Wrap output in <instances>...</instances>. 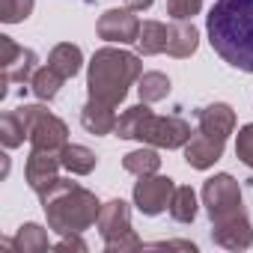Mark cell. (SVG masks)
Instances as JSON below:
<instances>
[{"instance_id": "obj_1", "label": "cell", "mask_w": 253, "mask_h": 253, "mask_svg": "<svg viewBox=\"0 0 253 253\" xmlns=\"http://www.w3.org/2000/svg\"><path fill=\"white\" fill-rule=\"evenodd\" d=\"M206 30L223 63L253 75V0H214Z\"/></svg>"}, {"instance_id": "obj_2", "label": "cell", "mask_w": 253, "mask_h": 253, "mask_svg": "<svg viewBox=\"0 0 253 253\" xmlns=\"http://www.w3.org/2000/svg\"><path fill=\"white\" fill-rule=\"evenodd\" d=\"M143 75L140 54L122 51V48H98L86 69V89L89 98L119 107L128 95V86L137 84Z\"/></svg>"}, {"instance_id": "obj_3", "label": "cell", "mask_w": 253, "mask_h": 253, "mask_svg": "<svg viewBox=\"0 0 253 253\" xmlns=\"http://www.w3.org/2000/svg\"><path fill=\"white\" fill-rule=\"evenodd\" d=\"M39 200H42V209L48 217V229H54L57 235H72V232L89 229L101 211L98 197L72 179H57L54 188L45 191Z\"/></svg>"}, {"instance_id": "obj_4", "label": "cell", "mask_w": 253, "mask_h": 253, "mask_svg": "<svg viewBox=\"0 0 253 253\" xmlns=\"http://www.w3.org/2000/svg\"><path fill=\"white\" fill-rule=\"evenodd\" d=\"M24 128H27V140L33 149H54L63 152L69 146V128L60 116H54L51 110H45L42 104H21L15 107Z\"/></svg>"}, {"instance_id": "obj_5", "label": "cell", "mask_w": 253, "mask_h": 253, "mask_svg": "<svg viewBox=\"0 0 253 253\" xmlns=\"http://www.w3.org/2000/svg\"><path fill=\"white\" fill-rule=\"evenodd\" d=\"M203 206H206L211 223H220V220H229V217L241 214L244 206H241L238 182L229 173H217V176L206 179V185H203Z\"/></svg>"}, {"instance_id": "obj_6", "label": "cell", "mask_w": 253, "mask_h": 253, "mask_svg": "<svg viewBox=\"0 0 253 253\" xmlns=\"http://www.w3.org/2000/svg\"><path fill=\"white\" fill-rule=\"evenodd\" d=\"M191 134H194L191 122H185L182 116H155L149 110L143 125H140V131H137V140L158 146V149H179L191 140Z\"/></svg>"}, {"instance_id": "obj_7", "label": "cell", "mask_w": 253, "mask_h": 253, "mask_svg": "<svg viewBox=\"0 0 253 253\" xmlns=\"http://www.w3.org/2000/svg\"><path fill=\"white\" fill-rule=\"evenodd\" d=\"M173 194H176V182L170 176H158V173L140 176V182L134 185V206H137V211L155 217L170 209Z\"/></svg>"}, {"instance_id": "obj_8", "label": "cell", "mask_w": 253, "mask_h": 253, "mask_svg": "<svg viewBox=\"0 0 253 253\" xmlns=\"http://www.w3.org/2000/svg\"><path fill=\"white\" fill-rule=\"evenodd\" d=\"M63 152L54 149H30L27 164H24V179L33 188V194H45L54 188V182L60 179V167H63Z\"/></svg>"}, {"instance_id": "obj_9", "label": "cell", "mask_w": 253, "mask_h": 253, "mask_svg": "<svg viewBox=\"0 0 253 253\" xmlns=\"http://www.w3.org/2000/svg\"><path fill=\"white\" fill-rule=\"evenodd\" d=\"M95 33L98 39L104 42H119V45H134L137 42V33H140V21L134 15V9H107L98 24H95Z\"/></svg>"}, {"instance_id": "obj_10", "label": "cell", "mask_w": 253, "mask_h": 253, "mask_svg": "<svg viewBox=\"0 0 253 253\" xmlns=\"http://www.w3.org/2000/svg\"><path fill=\"white\" fill-rule=\"evenodd\" d=\"M0 48H3V84H27L36 72V51L15 45L9 36H0Z\"/></svg>"}, {"instance_id": "obj_11", "label": "cell", "mask_w": 253, "mask_h": 253, "mask_svg": "<svg viewBox=\"0 0 253 253\" xmlns=\"http://www.w3.org/2000/svg\"><path fill=\"white\" fill-rule=\"evenodd\" d=\"M95 226H98V235L104 238V244H110V241H116L122 235H128L131 232V209H128V203H125V200L104 203L101 211H98Z\"/></svg>"}, {"instance_id": "obj_12", "label": "cell", "mask_w": 253, "mask_h": 253, "mask_svg": "<svg viewBox=\"0 0 253 253\" xmlns=\"http://www.w3.org/2000/svg\"><path fill=\"white\" fill-rule=\"evenodd\" d=\"M211 241L217 247H226V250H247L253 244V226H250L247 214L241 211L229 220L211 223Z\"/></svg>"}, {"instance_id": "obj_13", "label": "cell", "mask_w": 253, "mask_h": 253, "mask_svg": "<svg viewBox=\"0 0 253 253\" xmlns=\"http://www.w3.org/2000/svg\"><path fill=\"white\" fill-rule=\"evenodd\" d=\"M223 146H226L223 137H211V134L194 131L191 140L185 143V161H188L194 170H209V167H214V164L220 161Z\"/></svg>"}, {"instance_id": "obj_14", "label": "cell", "mask_w": 253, "mask_h": 253, "mask_svg": "<svg viewBox=\"0 0 253 253\" xmlns=\"http://www.w3.org/2000/svg\"><path fill=\"white\" fill-rule=\"evenodd\" d=\"M235 128V110L223 101H214V104H206L197 110V131L203 134H211V137H229Z\"/></svg>"}, {"instance_id": "obj_15", "label": "cell", "mask_w": 253, "mask_h": 253, "mask_svg": "<svg viewBox=\"0 0 253 253\" xmlns=\"http://www.w3.org/2000/svg\"><path fill=\"white\" fill-rule=\"evenodd\" d=\"M197 45H200V33H197V27L191 21L167 24V51L164 54H170L176 60H185V57H191L197 51Z\"/></svg>"}, {"instance_id": "obj_16", "label": "cell", "mask_w": 253, "mask_h": 253, "mask_svg": "<svg viewBox=\"0 0 253 253\" xmlns=\"http://www.w3.org/2000/svg\"><path fill=\"white\" fill-rule=\"evenodd\" d=\"M116 107H110V104H104V101H95V98H89L86 104H84V110H81V125L89 131V134H110V131H116V113H113Z\"/></svg>"}, {"instance_id": "obj_17", "label": "cell", "mask_w": 253, "mask_h": 253, "mask_svg": "<svg viewBox=\"0 0 253 253\" xmlns=\"http://www.w3.org/2000/svg\"><path fill=\"white\" fill-rule=\"evenodd\" d=\"M48 66L57 69V72L69 81V78H75V75L81 72V66H84V54H81L78 45H72V42H60V45L51 48V54H48Z\"/></svg>"}, {"instance_id": "obj_18", "label": "cell", "mask_w": 253, "mask_h": 253, "mask_svg": "<svg viewBox=\"0 0 253 253\" xmlns=\"http://www.w3.org/2000/svg\"><path fill=\"white\" fill-rule=\"evenodd\" d=\"M134 45H137L140 57L164 54V51H167V24H161V21H143Z\"/></svg>"}, {"instance_id": "obj_19", "label": "cell", "mask_w": 253, "mask_h": 253, "mask_svg": "<svg viewBox=\"0 0 253 253\" xmlns=\"http://www.w3.org/2000/svg\"><path fill=\"white\" fill-rule=\"evenodd\" d=\"M63 167L72 173V176H89L92 170H95V152L92 149H86V146H81V143H69L66 149H63Z\"/></svg>"}, {"instance_id": "obj_20", "label": "cell", "mask_w": 253, "mask_h": 253, "mask_svg": "<svg viewBox=\"0 0 253 253\" xmlns=\"http://www.w3.org/2000/svg\"><path fill=\"white\" fill-rule=\"evenodd\" d=\"M12 247L18 253H42V250L51 247V241H48V232L39 223H24V226H18L15 238H12Z\"/></svg>"}, {"instance_id": "obj_21", "label": "cell", "mask_w": 253, "mask_h": 253, "mask_svg": "<svg viewBox=\"0 0 253 253\" xmlns=\"http://www.w3.org/2000/svg\"><path fill=\"white\" fill-rule=\"evenodd\" d=\"M63 81H66V78H63L57 69L42 66V69H36V72H33V78H30V89H33V95H36V98L51 101V98H57V92H60Z\"/></svg>"}, {"instance_id": "obj_22", "label": "cell", "mask_w": 253, "mask_h": 253, "mask_svg": "<svg viewBox=\"0 0 253 253\" xmlns=\"http://www.w3.org/2000/svg\"><path fill=\"white\" fill-rule=\"evenodd\" d=\"M122 167L140 179V176H152V173H158L161 158H158V152H155V149L140 146V149H131L128 155H122Z\"/></svg>"}, {"instance_id": "obj_23", "label": "cell", "mask_w": 253, "mask_h": 253, "mask_svg": "<svg viewBox=\"0 0 253 253\" xmlns=\"http://www.w3.org/2000/svg\"><path fill=\"white\" fill-rule=\"evenodd\" d=\"M137 92H140V101L155 104L170 95V78L164 72H143L137 81Z\"/></svg>"}, {"instance_id": "obj_24", "label": "cell", "mask_w": 253, "mask_h": 253, "mask_svg": "<svg viewBox=\"0 0 253 253\" xmlns=\"http://www.w3.org/2000/svg\"><path fill=\"white\" fill-rule=\"evenodd\" d=\"M146 113H149V104H146V101L131 104L128 110H122V116L116 119V131H113V134L122 137V140H137V131H140Z\"/></svg>"}, {"instance_id": "obj_25", "label": "cell", "mask_w": 253, "mask_h": 253, "mask_svg": "<svg viewBox=\"0 0 253 253\" xmlns=\"http://www.w3.org/2000/svg\"><path fill=\"white\" fill-rule=\"evenodd\" d=\"M167 211H170V217H173L176 223H191V220L197 217V194H194V188H191V185L176 188V194H173Z\"/></svg>"}, {"instance_id": "obj_26", "label": "cell", "mask_w": 253, "mask_h": 253, "mask_svg": "<svg viewBox=\"0 0 253 253\" xmlns=\"http://www.w3.org/2000/svg\"><path fill=\"white\" fill-rule=\"evenodd\" d=\"M0 140H3L6 149H18L27 140V128H24L18 110H6L0 116Z\"/></svg>"}, {"instance_id": "obj_27", "label": "cell", "mask_w": 253, "mask_h": 253, "mask_svg": "<svg viewBox=\"0 0 253 253\" xmlns=\"http://www.w3.org/2000/svg\"><path fill=\"white\" fill-rule=\"evenodd\" d=\"M36 0H0V21L6 24H21L24 18H30Z\"/></svg>"}, {"instance_id": "obj_28", "label": "cell", "mask_w": 253, "mask_h": 253, "mask_svg": "<svg viewBox=\"0 0 253 253\" xmlns=\"http://www.w3.org/2000/svg\"><path fill=\"white\" fill-rule=\"evenodd\" d=\"M203 9V0H167V15L173 21H191Z\"/></svg>"}, {"instance_id": "obj_29", "label": "cell", "mask_w": 253, "mask_h": 253, "mask_svg": "<svg viewBox=\"0 0 253 253\" xmlns=\"http://www.w3.org/2000/svg\"><path fill=\"white\" fill-rule=\"evenodd\" d=\"M235 155H238L241 164H247L253 170V122H247L244 128L238 131V137H235Z\"/></svg>"}, {"instance_id": "obj_30", "label": "cell", "mask_w": 253, "mask_h": 253, "mask_svg": "<svg viewBox=\"0 0 253 253\" xmlns=\"http://www.w3.org/2000/svg\"><path fill=\"white\" fill-rule=\"evenodd\" d=\"M104 247H107V253H134V250L143 247V241H140V235L131 229L128 235H122V238H116V241H110V244H104Z\"/></svg>"}, {"instance_id": "obj_31", "label": "cell", "mask_w": 253, "mask_h": 253, "mask_svg": "<svg viewBox=\"0 0 253 253\" xmlns=\"http://www.w3.org/2000/svg\"><path fill=\"white\" fill-rule=\"evenodd\" d=\"M57 250H78V253H84L86 250V241L81 238V232H72V235H63L57 241Z\"/></svg>"}, {"instance_id": "obj_32", "label": "cell", "mask_w": 253, "mask_h": 253, "mask_svg": "<svg viewBox=\"0 0 253 253\" xmlns=\"http://www.w3.org/2000/svg\"><path fill=\"white\" fill-rule=\"evenodd\" d=\"M146 247H152V250H158V247H167V250H197V244H191V241H155V244H146Z\"/></svg>"}, {"instance_id": "obj_33", "label": "cell", "mask_w": 253, "mask_h": 253, "mask_svg": "<svg viewBox=\"0 0 253 253\" xmlns=\"http://www.w3.org/2000/svg\"><path fill=\"white\" fill-rule=\"evenodd\" d=\"M152 3H155V0H125V6L134 9V12H143V9H149Z\"/></svg>"}, {"instance_id": "obj_34", "label": "cell", "mask_w": 253, "mask_h": 253, "mask_svg": "<svg viewBox=\"0 0 253 253\" xmlns=\"http://www.w3.org/2000/svg\"><path fill=\"white\" fill-rule=\"evenodd\" d=\"M86 3H92V0H86Z\"/></svg>"}]
</instances>
